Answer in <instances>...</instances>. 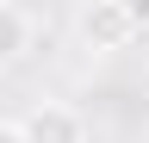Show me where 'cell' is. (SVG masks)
I'll list each match as a JSON object with an SVG mask.
<instances>
[{
	"label": "cell",
	"instance_id": "obj_1",
	"mask_svg": "<svg viewBox=\"0 0 149 143\" xmlns=\"http://www.w3.org/2000/svg\"><path fill=\"white\" fill-rule=\"evenodd\" d=\"M137 31H143V13L124 6V0H87V6L74 13V38H81V50H93V56L130 50Z\"/></svg>",
	"mask_w": 149,
	"mask_h": 143
},
{
	"label": "cell",
	"instance_id": "obj_2",
	"mask_svg": "<svg viewBox=\"0 0 149 143\" xmlns=\"http://www.w3.org/2000/svg\"><path fill=\"white\" fill-rule=\"evenodd\" d=\"M13 124H19V143H87V118L74 106H62V100H37Z\"/></svg>",
	"mask_w": 149,
	"mask_h": 143
},
{
	"label": "cell",
	"instance_id": "obj_3",
	"mask_svg": "<svg viewBox=\"0 0 149 143\" xmlns=\"http://www.w3.org/2000/svg\"><path fill=\"white\" fill-rule=\"evenodd\" d=\"M25 50H31V13L13 6V0H0V68H13Z\"/></svg>",
	"mask_w": 149,
	"mask_h": 143
},
{
	"label": "cell",
	"instance_id": "obj_4",
	"mask_svg": "<svg viewBox=\"0 0 149 143\" xmlns=\"http://www.w3.org/2000/svg\"><path fill=\"white\" fill-rule=\"evenodd\" d=\"M0 143H19V124L13 118H0Z\"/></svg>",
	"mask_w": 149,
	"mask_h": 143
}]
</instances>
